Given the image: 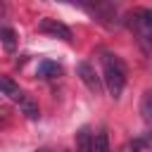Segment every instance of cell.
I'll return each instance as SVG.
<instances>
[{"instance_id":"cell-7","label":"cell","mask_w":152,"mask_h":152,"mask_svg":"<svg viewBox=\"0 0 152 152\" xmlns=\"http://www.w3.org/2000/svg\"><path fill=\"white\" fill-rule=\"evenodd\" d=\"M88 152H109V138H107V131H100L93 135V142H90V150Z\"/></svg>"},{"instance_id":"cell-8","label":"cell","mask_w":152,"mask_h":152,"mask_svg":"<svg viewBox=\"0 0 152 152\" xmlns=\"http://www.w3.org/2000/svg\"><path fill=\"white\" fill-rule=\"evenodd\" d=\"M0 40H2V45H5L7 52H14V48H17V33L10 26H2L0 28Z\"/></svg>"},{"instance_id":"cell-1","label":"cell","mask_w":152,"mask_h":152,"mask_svg":"<svg viewBox=\"0 0 152 152\" xmlns=\"http://www.w3.org/2000/svg\"><path fill=\"white\" fill-rule=\"evenodd\" d=\"M102 81L112 97H119L126 86V66L112 52H102Z\"/></svg>"},{"instance_id":"cell-10","label":"cell","mask_w":152,"mask_h":152,"mask_svg":"<svg viewBox=\"0 0 152 152\" xmlns=\"http://www.w3.org/2000/svg\"><path fill=\"white\" fill-rule=\"evenodd\" d=\"M140 17L145 19V24H147L150 31H152V10H140Z\"/></svg>"},{"instance_id":"cell-3","label":"cell","mask_w":152,"mask_h":152,"mask_svg":"<svg viewBox=\"0 0 152 152\" xmlns=\"http://www.w3.org/2000/svg\"><path fill=\"white\" fill-rule=\"evenodd\" d=\"M76 71H78V76H81V81L86 83V88L90 90V93H95V95H100L102 93V78L97 76V71L88 64V62H81L78 66H76Z\"/></svg>"},{"instance_id":"cell-9","label":"cell","mask_w":152,"mask_h":152,"mask_svg":"<svg viewBox=\"0 0 152 152\" xmlns=\"http://www.w3.org/2000/svg\"><path fill=\"white\" fill-rule=\"evenodd\" d=\"M140 114H142L145 121L152 124V93H145L142 95V100H140Z\"/></svg>"},{"instance_id":"cell-4","label":"cell","mask_w":152,"mask_h":152,"mask_svg":"<svg viewBox=\"0 0 152 152\" xmlns=\"http://www.w3.org/2000/svg\"><path fill=\"white\" fill-rule=\"evenodd\" d=\"M19 104V109H21V114L26 116V119H31V121H36L38 116H40V109H38V104H36V100L31 97V95H21V100L17 102Z\"/></svg>"},{"instance_id":"cell-2","label":"cell","mask_w":152,"mask_h":152,"mask_svg":"<svg viewBox=\"0 0 152 152\" xmlns=\"http://www.w3.org/2000/svg\"><path fill=\"white\" fill-rule=\"evenodd\" d=\"M38 31H40V33H45V36L59 38V40H64V43H71V40H74V36H71V28H69L66 24H62V21L52 19V17H45V19H40V24H38Z\"/></svg>"},{"instance_id":"cell-11","label":"cell","mask_w":152,"mask_h":152,"mask_svg":"<svg viewBox=\"0 0 152 152\" xmlns=\"http://www.w3.org/2000/svg\"><path fill=\"white\" fill-rule=\"evenodd\" d=\"M38 152H48V150H38Z\"/></svg>"},{"instance_id":"cell-6","label":"cell","mask_w":152,"mask_h":152,"mask_svg":"<svg viewBox=\"0 0 152 152\" xmlns=\"http://www.w3.org/2000/svg\"><path fill=\"white\" fill-rule=\"evenodd\" d=\"M36 74H38L40 78H52V76H59V74H62V66H59L57 62H50V59H43V62L38 64V69H36Z\"/></svg>"},{"instance_id":"cell-5","label":"cell","mask_w":152,"mask_h":152,"mask_svg":"<svg viewBox=\"0 0 152 152\" xmlns=\"http://www.w3.org/2000/svg\"><path fill=\"white\" fill-rule=\"evenodd\" d=\"M0 83H2V95H7L12 102H19V100H21L24 90H21V88L10 78V76H2V78H0Z\"/></svg>"}]
</instances>
